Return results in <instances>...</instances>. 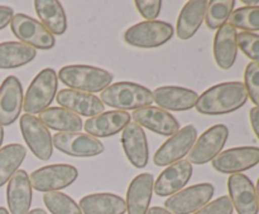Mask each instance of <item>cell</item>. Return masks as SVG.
<instances>
[{"instance_id": "1", "label": "cell", "mask_w": 259, "mask_h": 214, "mask_svg": "<svg viewBox=\"0 0 259 214\" xmlns=\"http://www.w3.org/2000/svg\"><path fill=\"white\" fill-rule=\"evenodd\" d=\"M247 101L248 93L244 83L239 81L223 82L212 86L199 96L196 110L202 115H227L239 110Z\"/></svg>"}, {"instance_id": "2", "label": "cell", "mask_w": 259, "mask_h": 214, "mask_svg": "<svg viewBox=\"0 0 259 214\" xmlns=\"http://www.w3.org/2000/svg\"><path fill=\"white\" fill-rule=\"evenodd\" d=\"M113 75L109 70L95 65L70 64L58 72V80L70 90L86 93L103 92L113 82Z\"/></svg>"}, {"instance_id": "3", "label": "cell", "mask_w": 259, "mask_h": 214, "mask_svg": "<svg viewBox=\"0 0 259 214\" xmlns=\"http://www.w3.org/2000/svg\"><path fill=\"white\" fill-rule=\"evenodd\" d=\"M100 100L104 105L118 111H136L148 107L153 103L149 88L134 82H116L101 92Z\"/></svg>"}, {"instance_id": "4", "label": "cell", "mask_w": 259, "mask_h": 214, "mask_svg": "<svg viewBox=\"0 0 259 214\" xmlns=\"http://www.w3.org/2000/svg\"><path fill=\"white\" fill-rule=\"evenodd\" d=\"M58 76L53 68L40 70L25 92L23 101V110L28 115L40 113L47 110L57 95Z\"/></svg>"}, {"instance_id": "5", "label": "cell", "mask_w": 259, "mask_h": 214, "mask_svg": "<svg viewBox=\"0 0 259 214\" xmlns=\"http://www.w3.org/2000/svg\"><path fill=\"white\" fill-rule=\"evenodd\" d=\"M175 29L162 20H146L132 25L124 33L126 44L136 48H158L172 39Z\"/></svg>"}, {"instance_id": "6", "label": "cell", "mask_w": 259, "mask_h": 214, "mask_svg": "<svg viewBox=\"0 0 259 214\" xmlns=\"http://www.w3.org/2000/svg\"><path fill=\"white\" fill-rule=\"evenodd\" d=\"M77 178L78 170L68 164L42 166L29 175L32 188L43 193L62 190L75 183Z\"/></svg>"}, {"instance_id": "7", "label": "cell", "mask_w": 259, "mask_h": 214, "mask_svg": "<svg viewBox=\"0 0 259 214\" xmlns=\"http://www.w3.org/2000/svg\"><path fill=\"white\" fill-rule=\"evenodd\" d=\"M214 193L215 188L212 184H195L169 196L164 201V206L174 214H194L210 203Z\"/></svg>"}, {"instance_id": "8", "label": "cell", "mask_w": 259, "mask_h": 214, "mask_svg": "<svg viewBox=\"0 0 259 214\" xmlns=\"http://www.w3.org/2000/svg\"><path fill=\"white\" fill-rule=\"evenodd\" d=\"M12 32L24 44L37 49H52L56 45V39L47 29L34 18L18 13L10 23Z\"/></svg>"}, {"instance_id": "9", "label": "cell", "mask_w": 259, "mask_h": 214, "mask_svg": "<svg viewBox=\"0 0 259 214\" xmlns=\"http://www.w3.org/2000/svg\"><path fill=\"white\" fill-rule=\"evenodd\" d=\"M19 125L23 138L33 155L42 161L51 159L53 154V138L42 121L35 116L24 113L20 116Z\"/></svg>"}, {"instance_id": "10", "label": "cell", "mask_w": 259, "mask_h": 214, "mask_svg": "<svg viewBox=\"0 0 259 214\" xmlns=\"http://www.w3.org/2000/svg\"><path fill=\"white\" fill-rule=\"evenodd\" d=\"M229 137V128L223 123L207 128L192 146L189 153V161L195 165H204L212 161L227 144Z\"/></svg>"}, {"instance_id": "11", "label": "cell", "mask_w": 259, "mask_h": 214, "mask_svg": "<svg viewBox=\"0 0 259 214\" xmlns=\"http://www.w3.org/2000/svg\"><path fill=\"white\" fill-rule=\"evenodd\" d=\"M197 140V130L194 125H187L180 128L154 154L153 161L157 166H169L191 151L195 141Z\"/></svg>"}, {"instance_id": "12", "label": "cell", "mask_w": 259, "mask_h": 214, "mask_svg": "<svg viewBox=\"0 0 259 214\" xmlns=\"http://www.w3.org/2000/svg\"><path fill=\"white\" fill-rule=\"evenodd\" d=\"M52 138L53 148L75 158H93L105 149L99 138L83 132H57Z\"/></svg>"}, {"instance_id": "13", "label": "cell", "mask_w": 259, "mask_h": 214, "mask_svg": "<svg viewBox=\"0 0 259 214\" xmlns=\"http://www.w3.org/2000/svg\"><path fill=\"white\" fill-rule=\"evenodd\" d=\"M212 168L223 174H242L259 164V148L238 146L222 151L211 161Z\"/></svg>"}, {"instance_id": "14", "label": "cell", "mask_w": 259, "mask_h": 214, "mask_svg": "<svg viewBox=\"0 0 259 214\" xmlns=\"http://www.w3.org/2000/svg\"><path fill=\"white\" fill-rule=\"evenodd\" d=\"M23 101L22 82L15 76H8L0 86V125L10 126L18 120Z\"/></svg>"}, {"instance_id": "15", "label": "cell", "mask_w": 259, "mask_h": 214, "mask_svg": "<svg viewBox=\"0 0 259 214\" xmlns=\"http://www.w3.org/2000/svg\"><path fill=\"white\" fill-rule=\"evenodd\" d=\"M228 190L238 214H258L259 204L254 184L244 174H233L228 179Z\"/></svg>"}, {"instance_id": "16", "label": "cell", "mask_w": 259, "mask_h": 214, "mask_svg": "<svg viewBox=\"0 0 259 214\" xmlns=\"http://www.w3.org/2000/svg\"><path fill=\"white\" fill-rule=\"evenodd\" d=\"M56 100L60 107L66 108L78 116H85V117H95V116L101 115L105 110V105L101 102L98 96L93 93L70 90V88H63L58 91Z\"/></svg>"}, {"instance_id": "17", "label": "cell", "mask_w": 259, "mask_h": 214, "mask_svg": "<svg viewBox=\"0 0 259 214\" xmlns=\"http://www.w3.org/2000/svg\"><path fill=\"white\" fill-rule=\"evenodd\" d=\"M132 118L142 127L163 136H172L180 130V122L174 115L163 108L148 106L133 111Z\"/></svg>"}, {"instance_id": "18", "label": "cell", "mask_w": 259, "mask_h": 214, "mask_svg": "<svg viewBox=\"0 0 259 214\" xmlns=\"http://www.w3.org/2000/svg\"><path fill=\"white\" fill-rule=\"evenodd\" d=\"M121 145L126 159L134 168H146L149 160V146L142 126L136 122L129 123L121 132Z\"/></svg>"}, {"instance_id": "19", "label": "cell", "mask_w": 259, "mask_h": 214, "mask_svg": "<svg viewBox=\"0 0 259 214\" xmlns=\"http://www.w3.org/2000/svg\"><path fill=\"white\" fill-rule=\"evenodd\" d=\"M192 176V164L180 160L164 169L154 183L153 191L158 196H171L186 186Z\"/></svg>"}, {"instance_id": "20", "label": "cell", "mask_w": 259, "mask_h": 214, "mask_svg": "<svg viewBox=\"0 0 259 214\" xmlns=\"http://www.w3.org/2000/svg\"><path fill=\"white\" fill-rule=\"evenodd\" d=\"M153 102L166 111H187L196 106L199 95L195 91L179 86H162L152 92Z\"/></svg>"}, {"instance_id": "21", "label": "cell", "mask_w": 259, "mask_h": 214, "mask_svg": "<svg viewBox=\"0 0 259 214\" xmlns=\"http://www.w3.org/2000/svg\"><path fill=\"white\" fill-rule=\"evenodd\" d=\"M132 115L125 111H108L88 118L83 125L86 133L94 137H110L123 131L131 123Z\"/></svg>"}, {"instance_id": "22", "label": "cell", "mask_w": 259, "mask_h": 214, "mask_svg": "<svg viewBox=\"0 0 259 214\" xmlns=\"http://www.w3.org/2000/svg\"><path fill=\"white\" fill-rule=\"evenodd\" d=\"M25 170H18L8 181L7 201L10 214H27L32 205L33 191Z\"/></svg>"}, {"instance_id": "23", "label": "cell", "mask_w": 259, "mask_h": 214, "mask_svg": "<svg viewBox=\"0 0 259 214\" xmlns=\"http://www.w3.org/2000/svg\"><path fill=\"white\" fill-rule=\"evenodd\" d=\"M154 179L149 173L137 175L126 190V211L128 214H147L153 195Z\"/></svg>"}, {"instance_id": "24", "label": "cell", "mask_w": 259, "mask_h": 214, "mask_svg": "<svg viewBox=\"0 0 259 214\" xmlns=\"http://www.w3.org/2000/svg\"><path fill=\"white\" fill-rule=\"evenodd\" d=\"M238 32L227 23L218 29L214 38V58L218 67L228 70L234 65L238 57Z\"/></svg>"}, {"instance_id": "25", "label": "cell", "mask_w": 259, "mask_h": 214, "mask_svg": "<svg viewBox=\"0 0 259 214\" xmlns=\"http://www.w3.org/2000/svg\"><path fill=\"white\" fill-rule=\"evenodd\" d=\"M209 3L207 0H190L184 5L176 24V33L180 39H191L196 34L206 17Z\"/></svg>"}, {"instance_id": "26", "label": "cell", "mask_w": 259, "mask_h": 214, "mask_svg": "<svg viewBox=\"0 0 259 214\" xmlns=\"http://www.w3.org/2000/svg\"><path fill=\"white\" fill-rule=\"evenodd\" d=\"M83 214H125L126 204L121 196L113 193H94L81 198Z\"/></svg>"}, {"instance_id": "27", "label": "cell", "mask_w": 259, "mask_h": 214, "mask_svg": "<svg viewBox=\"0 0 259 214\" xmlns=\"http://www.w3.org/2000/svg\"><path fill=\"white\" fill-rule=\"evenodd\" d=\"M34 9L43 27L52 35H63L67 30V17L57 0H35Z\"/></svg>"}, {"instance_id": "28", "label": "cell", "mask_w": 259, "mask_h": 214, "mask_svg": "<svg viewBox=\"0 0 259 214\" xmlns=\"http://www.w3.org/2000/svg\"><path fill=\"white\" fill-rule=\"evenodd\" d=\"M39 120L46 127L58 132H80L83 128L82 118L63 107H48L39 113Z\"/></svg>"}, {"instance_id": "29", "label": "cell", "mask_w": 259, "mask_h": 214, "mask_svg": "<svg viewBox=\"0 0 259 214\" xmlns=\"http://www.w3.org/2000/svg\"><path fill=\"white\" fill-rule=\"evenodd\" d=\"M37 57V50L22 42L0 43V69H13L28 64Z\"/></svg>"}, {"instance_id": "30", "label": "cell", "mask_w": 259, "mask_h": 214, "mask_svg": "<svg viewBox=\"0 0 259 214\" xmlns=\"http://www.w3.org/2000/svg\"><path fill=\"white\" fill-rule=\"evenodd\" d=\"M27 155V149L20 144H9L0 149V188L19 170Z\"/></svg>"}, {"instance_id": "31", "label": "cell", "mask_w": 259, "mask_h": 214, "mask_svg": "<svg viewBox=\"0 0 259 214\" xmlns=\"http://www.w3.org/2000/svg\"><path fill=\"white\" fill-rule=\"evenodd\" d=\"M234 0H212L209 3L205 22L209 29H219L227 24L230 15L234 12Z\"/></svg>"}, {"instance_id": "32", "label": "cell", "mask_w": 259, "mask_h": 214, "mask_svg": "<svg viewBox=\"0 0 259 214\" xmlns=\"http://www.w3.org/2000/svg\"><path fill=\"white\" fill-rule=\"evenodd\" d=\"M43 203L52 214H83L78 204L62 191L45 193Z\"/></svg>"}, {"instance_id": "33", "label": "cell", "mask_w": 259, "mask_h": 214, "mask_svg": "<svg viewBox=\"0 0 259 214\" xmlns=\"http://www.w3.org/2000/svg\"><path fill=\"white\" fill-rule=\"evenodd\" d=\"M232 27L243 32L253 33L259 30V5L242 7L235 9L228 20Z\"/></svg>"}, {"instance_id": "34", "label": "cell", "mask_w": 259, "mask_h": 214, "mask_svg": "<svg viewBox=\"0 0 259 214\" xmlns=\"http://www.w3.org/2000/svg\"><path fill=\"white\" fill-rule=\"evenodd\" d=\"M244 87L248 98L259 107V64L249 62L244 70Z\"/></svg>"}, {"instance_id": "35", "label": "cell", "mask_w": 259, "mask_h": 214, "mask_svg": "<svg viewBox=\"0 0 259 214\" xmlns=\"http://www.w3.org/2000/svg\"><path fill=\"white\" fill-rule=\"evenodd\" d=\"M238 48L247 55L252 62L259 64V35L255 33L240 32L237 38Z\"/></svg>"}, {"instance_id": "36", "label": "cell", "mask_w": 259, "mask_h": 214, "mask_svg": "<svg viewBox=\"0 0 259 214\" xmlns=\"http://www.w3.org/2000/svg\"><path fill=\"white\" fill-rule=\"evenodd\" d=\"M233 211H234V206L229 195H223L207 203L194 214H233Z\"/></svg>"}, {"instance_id": "37", "label": "cell", "mask_w": 259, "mask_h": 214, "mask_svg": "<svg viewBox=\"0 0 259 214\" xmlns=\"http://www.w3.org/2000/svg\"><path fill=\"white\" fill-rule=\"evenodd\" d=\"M139 14L146 20H156L162 9L161 0H136L134 2Z\"/></svg>"}, {"instance_id": "38", "label": "cell", "mask_w": 259, "mask_h": 214, "mask_svg": "<svg viewBox=\"0 0 259 214\" xmlns=\"http://www.w3.org/2000/svg\"><path fill=\"white\" fill-rule=\"evenodd\" d=\"M13 17H14V10L12 7L0 5V30L7 28L12 23Z\"/></svg>"}, {"instance_id": "39", "label": "cell", "mask_w": 259, "mask_h": 214, "mask_svg": "<svg viewBox=\"0 0 259 214\" xmlns=\"http://www.w3.org/2000/svg\"><path fill=\"white\" fill-rule=\"evenodd\" d=\"M249 120L253 131H254L255 136H257L259 140V107H257V106H254L249 111Z\"/></svg>"}, {"instance_id": "40", "label": "cell", "mask_w": 259, "mask_h": 214, "mask_svg": "<svg viewBox=\"0 0 259 214\" xmlns=\"http://www.w3.org/2000/svg\"><path fill=\"white\" fill-rule=\"evenodd\" d=\"M147 214H174L169 210H167L166 208H162V206H152L148 209Z\"/></svg>"}, {"instance_id": "41", "label": "cell", "mask_w": 259, "mask_h": 214, "mask_svg": "<svg viewBox=\"0 0 259 214\" xmlns=\"http://www.w3.org/2000/svg\"><path fill=\"white\" fill-rule=\"evenodd\" d=\"M243 4L245 5V7H255V5H258V0H243Z\"/></svg>"}, {"instance_id": "42", "label": "cell", "mask_w": 259, "mask_h": 214, "mask_svg": "<svg viewBox=\"0 0 259 214\" xmlns=\"http://www.w3.org/2000/svg\"><path fill=\"white\" fill-rule=\"evenodd\" d=\"M27 214H47V211H46L45 209L37 208V209H33V210H29Z\"/></svg>"}, {"instance_id": "43", "label": "cell", "mask_w": 259, "mask_h": 214, "mask_svg": "<svg viewBox=\"0 0 259 214\" xmlns=\"http://www.w3.org/2000/svg\"><path fill=\"white\" fill-rule=\"evenodd\" d=\"M3 141H4V127L0 125V149H2Z\"/></svg>"}, {"instance_id": "44", "label": "cell", "mask_w": 259, "mask_h": 214, "mask_svg": "<svg viewBox=\"0 0 259 214\" xmlns=\"http://www.w3.org/2000/svg\"><path fill=\"white\" fill-rule=\"evenodd\" d=\"M0 214H10V213L8 211L7 208H4V206H0Z\"/></svg>"}, {"instance_id": "45", "label": "cell", "mask_w": 259, "mask_h": 214, "mask_svg": "<svg viewBox=\"0 0 259 214\" xmlns=\"http://www.w3.org/2000/svg\"><path fill=\"white\" fill-rule=\"evenodd\" d=\"M255 191H257V199H258V204H259V178L257 180V186H255Z\"/></svg>"}]
</instances>
